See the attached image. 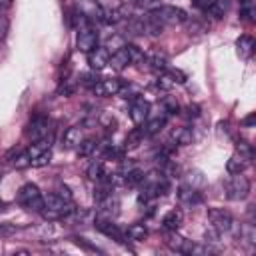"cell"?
<instances>
[{"label": "cell", "mask_w": 256, "mask_h": 256, "mask_svg": "<svg viewBox=\"0 0 256 256\" xmlns=\"http://www.w3.org/2000/svg\"><path fill=\"white\" fill-rule=\"evenodd\" d=\"M200 112H198V106H188V116L190 118H196Z\"/></svg>", "instance_id": "cell-38"}, {"label": "cell", "mask_w": 256, "mask_h": 256, "mask_svg": "<svg viewBox=\"0 0 256 256\" xmlns=\"http://www.w3.org/2000/svg\"><path fill=\"white\" fill-rule=\"evenodd\" d=\"M108 66H112V68L118 70V72H122L124 68L130 66V56H128V52H126V46L110 54V62H108Z\"/></svg>", "instance_id": "cell-15"}, {"label": "cell", "mask_w": 256, "mask_h": 256, "mask_svg": "<svg viewBox=\"0 0 256 256\" xmlns=\"http://www.w3.org/2000/svg\"><path fill=\"white\" fill-rule=\"evenodd\" d=\"M248 162H250V160H246L244 156H240V154L236 152V154H234V156H230V160L226 162V170H228V174H230V176H234V174H242V172L246 170Z\"/></svg>", "instance_id": "cell-16"}, {"label": "cell", "mask_w": 256, "mask_h": 256, "mask_svg": "<svg viewBox=\"0 0 256 256\" xmlns=\"http://www.w3.org/2000/svg\"><path fill=\"white\" fill-rule=\"evenodd\" d=\"M110 62V52L104 46H96L92 52H88V64L92 70H104Z\"/></svg>", "instance_id": "cell-11"}, {"label": "cell", "mask_w": 256, "mask_h": 256, "mask_svg": "<svg viewBox=\"0 0 256 256\" xmlns=\"http://www.w3.org/2000/svg\"><path fill=\"white\" fill-rule=\"evenodd\" d=\"M236 152H238L240 156H244L246 160H252V156H254L252 144H248V142H238V146H236Z\"/></svg>", "instance_id": "cell-33"}, {"label": "cell", "mask_w": 256, "mask_h": 256, "mask_svg": "<svg viewBox=\"0 0 256 256\" xmlns=\"http://www.w3.org/2000/svg\"><path fill=\"white\" fill-rule=\"evenodd\" d=\"M86 174H88V178H92V180H102V178H106V172H104V162L102 160H94L90 166H88V170H86Z\"/></svg>", "instance_id": "cell-23"}, {"label": "cell", "mask_w": 256, "mask_h": 256, "mask_svg": "<svg viewBox=\"0 0 256 256\" xmlns=\"http://www.w3.org/2000/svg\"><path fill=\"white\" fill-rule=\"evenodd\" d=\"M26 134H28V138L32 142L50 138V134H52V122H50V118L48 116H42V114L34 116L28 122V126H26Z\"/></svg>", "instance_id": "cell-5"}, {"label": "cell", "mask_w": 256, "mask_h": 256, "mask_svg": "<svg viewBox=\"0 0 256 256\" xmlns=\"http://www.w3.org/2000/svg\"><path fill=\"white\" fill-rule=\"evenodd\" d=\"M164 106H166V112H168V114H176V112H178V102L166 100V102H164Z\"/></svg>", "instance_id": "cell-37"}, {"label": "cell", "mask_w": 256, "mask_h": 256, "mask_svg": "<svg viewBox=\"0 0 256 256\" xmlns=\"http://www.w3.org/2000/svg\"><path fill=\"white\" fill-rule=\"evenodd\" d=\"M76 150H78V154H80V156H90V154L96 150V142H94L92 138H84V142H82Z\"/></svg>", "instance_id": "cell-30"}, {"label": "cell", "mask_w": 256, "mask_h": 256, "mask_svg": "<svg viewBox=\"0 0 256 256\" xmlns=\"http://www.w3.org/2000/svg\"><path fill=\"white\" fill-rule=\"evenodd\" d=\"M224 190H226V198H228V200H232V202L244 200V198L250 194V180H248L244 174H234V176L226 182Z\"/></svg>", "instance_id": "cell-4"}, {"label": "cell", "mask_w": 256, "mask_h": 256, "mask_svg": "<svg viewBox=\"0 0 256 256\" xmlns=\"http://www.w3.org/2000/svg\"><path fill=\"white\" fill-rule=\"evenodd\" d=\"M172 138H174V142L176 144H180V146H186V144H190L192 142V138H194V134H192V128H178L174 134H172Z\"/></svg>", "instance_id": "cell-24"}, {"label": "cell", "mask_w": 256, "mask_h": 256, "mask_svg": "<svg viewBox=\"0 0 256 256\" xmlns=\"http://www.w3.org/2000/svg\"><path fill=\"white\" fill-rule=\"evenodd\" d=\"M84 130L80 128V126H72V128H68L66 132H64V138H62V146L66 148V150H76L82 142H84Z\"/></svg>", "instance_id": "cell-12"}, {"label": "cell", "mask_w": 256, "mask_h": 256, "mask_svg": "<svg viewBox=\"0 0 256 256\" xmlns=\"http://www.w3.org/2000/svg\"><path fill=\"white\" fill-rule=\"evenodd\" d=\"M122 98H126V100H134V98H138L140 96V90L138 88H134L132 84H122V88H120V92H118Z\"/></svg>", "instance_id": "cell-31"}, {"label": "cell", "mask_w": 256, "mask_h": 256, "mask_svg": "<svg viewBox=\"0 0 256 256\" xmlns=\"http://www.w3.org/2000/svg\"><path fill=\"white\" fill-rule=\"evenodd\" d=\"M96 228H98L102 234H106L108 238L116 240V242H126V240H128V238H126V230L118 228V224H114L110 218H96Z\"/></svg>", "instance_id": "cell-10"}, {"label": "cell", "mask_w": 256, "mask_h": 256, "mask_svg": "<svg viewBox=\"0 0 256 256\" xmlns=\"http://www.w3.org/2000/svg\"><path fill=\"white\" fill-rule=\"evenodd\" d=\"M164 126H166V116H158V118H152V120L144 122V126H142V132L146 134V138H150V136L158 134V132H160Z\"/></svg>", "instance_id": "cell-19"}, {"label": "cell", "mask_w": 256, "mask_h": 256, "mask_svg": "<svg viewBox=\"0 0 256 256\" xmlns=\"http://www.w3.org/2000/svg\"><path fill=\"white\" fill-rule=\"evenodd\" d=\"M236 48H238V56L244 58V60H248L252 56V52H254V38L252 36H246V34L240 36L236 40Z\"/></svg>", "instance_id": "cell-17"}, {"label": "cell", "mask_w": 256, "mask_h": 256, "mask_svg": "<svg viewBox=\"0 0 256 256\" xmlns=\"http://www.w3.org/2000/svg\"><path fill=\"white\" fill-rule=\"evenodd\" d=\"M178 200L184 204V206H198V204H202V192L200 190H196V188H190V186H180V190H178Z\"/></svg>", "instance_id": "cell-13"}, {"label": "cell", "mask_w": 256, "mask_h": 256, "mask_svg": "<svg viewBox=\"0 0 256 256\" xmlns=\"http://www.w3.org/2000/svg\"><path fill=\"white\" fill-rule=\"evenodd\" d=\"M208 220H210L212 228H214L216 232H220V234L230 232V230L234 228V218H232V214H230L228 210H224V208H210V210H208Z\"/></svg>", "instance_id": "cell-6"}, {"label": "cell", "mask_w": 256, "mask_h": 256, "mask_svg": "<svg viewBox=\"0 0 256 256\" xmlns=\"http://www.w3.org/2000/svg\"><path fill=\"white\" fill-rule=\"evenodd\" d=\"M148 236V230L144 224H132L128 230H126V238L128 240H134V242H140Z\"/></svg>", "instance_id": "cell-22"}, {"label": "cell", "mask_w": 256, "mask_h": 256, "mask_svg": "<svg viewBox=\"0 0 256 256\" xmlns=\"http://www.w3.org/2000/svg\"><path fill=\"white\" fill-rule=\"evenodd\" d=\"M144 140H146V134L142 132V128H136V130H132L128 134L126 144H124V150H136L140 144H144Z\"/></svg>", "instance_id": "cell-20"}, {"label": "cell", "mask_w": 256, "mask_h": 256, "mask_svg": "<svg viewBox=\"0 0 256 256\" xmlns=\"http://www.w3.org/2000/svg\"><path fill=\"white\" fill-rule=\"evenodd\" d=\"M122 80L120 78H102V80H98L96 84H94V94L96 96H102V98H108V96H116L118 92H120V88H122Z\"/></svg>", "instance_id": "cell-9"}, {"label": "cell", "mask_w": 256, "mask_h": 256, "mask_svg": "<svg viewBox=\"0 0 256 256\" xmlns=\"http://www.w3.org/2000/svg\"><path fill=\"white\" fill-rule=\"evenodd\" d=\"M84 86H90V88H94V84L98 82V78H96V74H82V80H80Z\"/></svg>", "instance_id": "cell-36"}, {"label": "cell", "mask_w": 256, "mask_h": 256, "mask_svg": "<svg viewBox=\"0 0 256 256\" xmlns=\"http://www.w3.org/2000/svg\"><path fill=\"white\" fill-rule=\"evenodd\" d=\"M162 26H178V24H184L186 20H188V16H186V12L182 10V8H178V6H160V8H156L154 12H150Z\"/></svg>", "instance_id": "cell-3"}, {"label": "cell", "mask_w": 256, "mask_h": 256, "mask_svg": "<svg viewBox=\"0 0 256 256\" xmlns=\"http://www.w3.org/2000/svg\"><path fill=\"white\" fill-rule=\"evenodd\" d=\"M182 222H184V214H182V210H178V208L166 212V216L162 218V226H164V230H168V232H176V230L182 226Z\"/></svg>", "instance_id": "cell-14"}, {"label": "cell", "mask_w": 256, "mask_h": 256, "mask_svg": "<svg viewBox=\"0 0 256 256\" xmlns=\"http://www.w3.org/2000/svg\"><path fill=\"white\" fill-rule=\"evenodd\" d=\"M184 186L202 190V186H204V176H202V172H190V174L186 176V180H184Z\"/></svg>", "instance_id": "cell-29"}, {"label": "cell", "mask_w": 256, "mask_h": 256, "mask_svg": "<svg viewBox=\"0 0 256 256\" xmlns=\"http://www.w3.org/2000/svg\"><path fill=\"white\" fill-rule=\"evenodd\" d=\"M148 64H150V68L154 72H166L170 68L168 66V56L166 54H160V52H156L154 56H150L148 58Z\"/></svg>", "instance_id": "cell-21"}, {"label": "cell", "mask_w": 256, "mask_h": 256, "mask_svg": "<svg viewBox=\"0 0 256 256\" xmlns=\"http://www.w3.org/2000/svg\"><path fill=\"white\" fill-rule=\"evenodd\" d=\"M8 30H10V20L6 14L0 12V40H4L8 36Z\"/></svg>", "instance_id": "cell-35"}, {"label": "cell", "mask_w": 256, "mask_h": 256, "mask_svg": "<svg viewBox=\"0 0 256 256\" xmlns=\"http://www.w3.org/2000/svg\"><path fill=\"white\" fill-rule=\"evenodd\" d=\"M148 114H150V104L148 100H144L142 96L130 100V118L136 126H142L146 120H148Z\"/></svg>", "instance_id": "cell-8"}, {"label": "cell", "mask_w": 256, "mask_h": 256, "mask_svg": "<svg viewBox=\"0 0 256 256\" xmlns=\"http://www.w3.org/2000/svg\"><path fill=\"white\" fill-rule=\"evenodd\" d=\"M126 46V42H124V38L122 36H118V34H112V36H108V40H106V44H104V48L112 54V52H116V50H120V48H124Z\"/></svg>", "instance_id": "cell-28"}, {"label": "cell", "mask_w": 256, "mask_h": 256, "mask_svg": "<svg viewBox=\"0 0 256 256\" xmlns=\"http://www.w3.org/2000/svg\"><path fill=\"white\" fill-rule=\"evenodd\" d=\"M138 2V6L140 8H144V10H148V12H154L156 8H160L162 6V2L160 0H136Z\"/></svg>", "instance_id": "cell-34"}, {"label": "cell", "mask_w": 256, "mask_h": 256, "mask_svg": "<svg viewBox=\"0 0 256 256\" xmlns=\"http://www.w3.org/2000/svg\"><path fill=\"white\" fill-rule=\"evenodd\" d=\"M126 52H128V56H130V64H144L148 58H146V54L138 48V46H134V44H126Z\"/></svg>", "instance_id": "cell-25"}, {"label": "cell", "mask_w": 256, "mask_h": 256, "mask_svg": "<svg viewBox=\"0 0 256 256\" xmlns=\"http://www.w3.org/2000/svg\"><path fill=\"white\" fill-rule=\"evenodd\" d=\"M242 124H244V126H248V128H250V126H252V124H254V114H250V116H248V118H244V122H242Z\"/></svg>", "instance_id": "cell-39"}, {"label": "cell", "mask_w": 256, "mask_h": 256, "mask_svg": "<svg viewBox=\"0 0 256 256\" xmlns=\"http://www.w3.org/2000/svg\"><path fill=\"white\" fill-rule=\"evenodd\" d=\"M50 162H52V150H46V152H42L40 156H36L32 160V166L34 168H42V166H48Z\"/></svg>", "instance_id": "cell-32"}, {"label": "cell", "mask_w": 256, "mask_h": 256, "mask_svg": "<svg viewBox=\"0 0 256 256\" xmlns=\"http://www.w3.org/2000/svg\"><path fill=\"white\" fill-rule=\"evenodd\" d=\"M142 26H144V34H150V36H160L164 32V26L152 14H148V16L142 18Z\"/></svg>", "instance_id": "cell-18"}, {"label": "cell", "mask_w": 256, "mask_h": 256, "mask_svg": "<svg viewBox=\"0 0 256 256\" xmlns=\"http://www.w3.org/2000/svg\"><path fill=\"white\" fill-rule=\"evenodd\" d=\"M10 6H12V0H0V10L10 8Z\"/></svg>", "instance_id": "cell-40"}, {"label": "cell", "mask_w": 256, "mask_h": 256, "mask_svg": "<svg viewBox=\"0 0 256 256\" xmlns=\"http://www.w3.org/2000/svg\"><path fill=\"white\" fill-rule=\"evenodd\" d=\"M254 14H256V10H254V0H242V2H240V16H242L246 22H252V20H254Z\"/></svg>", "instance_id": "cell-27"}, {"label": "cell", "mask_w": 256, "mask_h": 256, "mask_svg": "<svg viewBox=\"0 0 256 256\" xmlns=\"http://www.w3.org/2000/svg\"><path fill=\"white\" fill-rule=\"evenodd\" d=\"M74 210V202L62 198L58 192H52L44 196V216L46 218H64L68 212Z\"/></svg>", "instance_id": "cell-2"}, {"label": "cell", "mask_w": 256, "mask_h": 256, "mask_svg": "<svg viewBox=\"0 0 256 256\" xmlns=\"http://www.w3.org/2000/svg\"><path fill=\"white\" fill-rule=\"evenodd\" d=\"M98 32L94 30V28H90V26H86V28H82L80 32H78V38H76V48L80 50V52H84V54H88V52H92L96 46H98Z\"/></svg>", "instance_id": "cell-7"}, {"label": "cell", "mask_w": 256, "mask_h": 256, "mask_svg": "<svg viewBox=\"0 0 256 256\" xmlns=\"http://www.w3.org/2000/svg\"><path fill=\"white\" fill-rule=\"evenodd\" d=\"M206 12L214 18H222L226 14V0H212L208 6H206Z\"/></svg>", "instance_id": "cell-26"}, {"label": "cell", "mask_w": 256, "mask_h": 256, "mask_svg": "<svg viewBox=\"0 0 256 256\" xmlns=\"http://www.w3.org/2000/svg\"><path fill=\"white\" fill-rule=\"evenodd\" d=\"M18 204L34 214H42L44 212V196L40 192V188L32 182H26L20 190H18Z\"/></svg>", "instance_id": "cell-1"}]
</instances>
